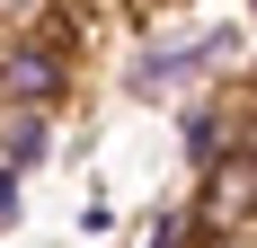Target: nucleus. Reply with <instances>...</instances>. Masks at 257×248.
Wrapping results in <instances>:
<instances>
[{
    "label": "nucleus",
    "mask_w": 257,
    "mask_h": 248,
    "mask_svg": "<svg viewBox=\"0 0 257 248\" xmlns=\"http://www.w3.org/2000/svg\"><path fill=\"white\" fill-rule=\"evenodd\" d=\"M239 142H257V133H248V106H222V98H195V106H186V169H195V177L222 169Z\"/></svg>",
    "instance_id": "3"
},
{
    "label": "nucleus",
    "mask_w": 257,
    "mask_h": 248,
    "mask_svg": "<svg viewBox=\"0 0 257 248\" xmlns=\"http://www.w3.org/2000/svg\"><path fill=\"white\" fill-rule=\"evenodd\" d=\"M62 18V0H0V36H18V27H53Z\"/></svg>",
    "instance_id": "6"
},
{
    "label": "nucleus",
    "mask_w": 257,
    "mask_h": 248,
    "mask_svg": "<svg viewBox=\"0 0 257 248\" xmlns=\"http://www.w3.org/2000/svg\"><path fill=\"white\" fill-rule=\"evenodd\" d=\"M124 9H169V0H124Z\"/></svg>",
    "instance_id": "9"
},
{
    "label": "nucleus",
    "mask_w": 257,
    "mask_h": 248,
    "mask_svg": "<svg viewBox=\"0 0 257 248\" xmlns=\"http://www.w3.org/2000/svg\"><path fill=\"white\" fill-rule=\"evenodd\" d=\"M195 248H257V222H204Z\"/></svg>",
    "instance_id": "7"
},
{
    "label": "nucleus",
    "mask_w": 257,
    "mask_h": 248,
    "mask_svg": "<svg viewBox=\"0 0 257 248\" xmlns=\"http://www.w3.org/2000/svg\"><path fill=\"white\" fill-rule=\"evenodd\" d=\"M248 133H257V98H248Z\"/></svg>",
    "instance_id": "10"
},
{
    "label": "nucleus",
    "mask_w": 257,
    "mask_h": 248,
    "mask_svg": "<svg viewBox=\"0 0 257 248\" xmlns=\"http://www.w3.org/2000/svg\"><path fill=\"white\" fill-rule=\"evenodd\" d=\"M195 239H204V204H169V213L151 222V239H142V248H195Z\"/></svg>",
    "instance_id": "5"
},
{
    "label": "nucleus",
    "mask_w": 257,
    "mask_h": 248,
    "mask_svg": "<svg viewBox=\"0 0 257 248\" xmlns=\"http://www.w3.org/2000/svg\"><path fill=\"white\" fill-rule=\"evenodd\" d=\"M239 53V27L231 18H204V27H178V36H151V45L124 62V89L133 98H178L195 80H213L222 62Z\"/></svg>",
    "instance_id": "1"
},
{
    "label": "nucleus",
    "mask_w": 257,
    "mask_h": 248,
    "mask_svg": "<svg viewBox=\"0 0 257 248\" xmlns=\"http://www.w3.org/2000/svg\"><path fill=\"white\" fill-rule=\"evenodd\" d=\"M18 186H27V169H9V160H0V230L18 222Z\"/></svg>",
    "instance_id": "8"
},
{
    "label": "nucleus",
    "mask_w": 257,
    "mask_h": 248,
    "mask_svg": "<svg viewBox=\"0 0 257 248\" xmlns=\"http://www.w3.org/2000/svg\"><path fill=\"white\" fill-rule=\"evenodd\" d=\"M62 98H71V36H62V18L0 36V106H45L53 115Z\"/></svg>",
    "instance_id": "2"
},
{
    "label": "nucleus",
    "mask_w": 257,
    "mask_h": 248,
    "mask_svg": "<svg viewBox=\"0 0 257 248\" xmlns=\"http://www.w3.org/2000/svg\"><path fill=\"white\" fill-rule=\"evenodd\" d=\"M45 151H53V115L45 106H0V160L9 169H36Z\"/></svg>",
    "instance_id": "4"
}]
</instances>
